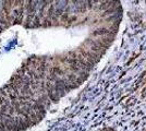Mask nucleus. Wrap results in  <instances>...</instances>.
Instances as JSON below:
<instances>
[{
  "label": "nucleus",
  "instance_id": "obj_1",
  "mask_svg": "<svg viewBox=\"0 0 146 131\" xmlns=\"http://www.w3.org/2000/svg\"><path fill=\"white\" fill-rule=\"evenodd\" d=\"M100 131H115L113 129H111V128H105V129H103V130Z\"/></svg>",
  "mask_w": 146,
  "mask_h": 131
}]
</instances>
